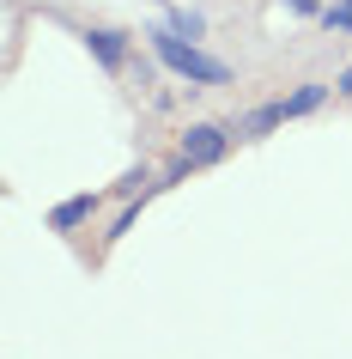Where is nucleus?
<instances>
[{
    "instance_id": "nucleus-4",
    "label": "nucleus",
    "mask_w": 352,
    "mask_h": 359,
    "mask_svg": "<svg viewBox=\"0 0 352 359\" xmlns=\"http://www.w3.org/2000/svg\"><path fill=\"white\" fill-rule=\"evenodd\" d=\"M92 213H97V195H73V201H61V208L49 213V231H79Z\"/></svg>"
},
{
    "instance_id": "nucleus-2",
    "label": "nucleus",
    "mask_w": 352,
    "mask_h": 359,
    "mask_svg": "<svg viewBox=\"0 0 352 359\" xmlns=\"http://www.w3.org/2000/svg\"><path fill=\"white\" fill-rule=\"evenodd\" d=\"M225 152H231V128H219V122H195V128L183 134V158H188L195 170L219 165Z\"/></svg>"
},
{
    "instance_id": "nucleus-5",
    "label": "nucleus",
    "mask_w": 352,
    "mask_h": 359,
    "mask_svg": "<svg viewBox=\"0 0 352 359\" xmlns=\"http://www.w3.org/2000/svg\"><path fill=\"white\" fill-rule=\"evenodd\" d=\"M85 43H92V55L104 61V67H122V61H128V37H122V31H85Z\"/></svg>"
},
{
    "instance_id": "nucleus-8",
    "label": "nucleus",
    "mask_w": 352,
    "mask_h": 359,
    "mask_svg": "<svg viewBox=\"0 0 352 359\" xmlns=\"http://www.w3.org/2000/svg\"><path fill=\"white\" fill-rule=\"evenodd\" d=\"M322 25H328V31H340V37H352V0H334L328 13H322Z\"/></svg>"
},
{
    "instance_id": "nucleus-7",
    "label": "nucleus",
    "mask_w": 352,
    "mask_h": 359,
    "mask_svg": "<svg viewBox=\"0 0 352 359\" xmlns=\"http://www.w3.org/2000/svg\"><path fill=\"white\" fill-rule=\"evenodd\" d=\"M170 31H176V37H188V43H195V37H201V31H206V19H201V13H188V6H176V13H170Z\"/></svg>"
},
{
    "instance_id": "nucleus-6",
    "label": "nucleus",
    "mask_w": 352,
    "mask_h": 359,
    "mask_svg": "<svg viewBox=\"0 0 352 359\" xmlns=\"http://www.w3.org/2000/svg\"><path fill=\"white\" fill-rule=\"evenodd\" d=\"M322 97H328V86H297V92L286 97V116H310Z\"/></svg>"
},
{
    "instance_id": "nucleus-10",
    "label": "nucleus",
    "mask_w": 352,
    "mask_h": 359,
    "mask_svg": "<svg viewBox=\"0 0 352 359\" xmlns=\"http://www.w3.org/2000/svg\"><path fill=\"white\" fill-rule=\"evenodd\" d=\"M286 6H292V13H316V0H286Z\"/></svg>"
},
{
    "instance_id": "nucleus-1",
    "label": "nucleus",
    "mask_w": 352,
    "mask_h": 359,
    "mask_svg": "<svg viewBox=\"0 0 352 359\" xmlns=\"http://www.w3.org/2000/svg\"><path fill=\"white\" fill-rule=\"evenodd\" d=\"M152 37V55L164 61L176 79H188V86H231V61H219V55H201L188 37H176L170 25H158V31H146Z\"/></svg>"
},
{
    "instance_id": "nucleus-3",
    "label": "nucleus",
    "mask_w": 352,
    "mask_h": 359,
    "mask_svg": "<svg viewBox=\"0 0 352 359\" xmlns=\"http://www.w3.org/2000/svg\"><path fill=\"white\" fill-rule=\"evenodd\" d=\"M279 122H292V116H286V97H274V104H261V110L237 116V134H243V140H261V134H274Z\"/></svg>"
},
{
    "instance_id": "nucleus-9",
    "label": "nucleus",
    "mask_w": 352,
    "mask_h": 359,
    "mask_svg": "<svg viewBox=\"0 0 352 359\" xmlns=\"http://www.w3.org/2000/svg\"><path fill=\"white\" fill-rule=\"evenodd\" d=\"M334 92H340V97H352V67H340V79H334Z\"/></svg>"
}]
</instances>
